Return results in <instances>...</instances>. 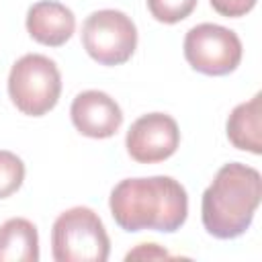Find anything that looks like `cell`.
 <instances>
[{
  "mask_svg": "<svg viewBox=\"0 0 262 262\" xmlns=\"http://www.w3.org/2000/svg\"><path fill=\"white\" fill-rule=\"evenodd\" d=\"M108 207L125 231H178L188 217L186 188L172 176L125 178L111 190Z\"/></svg>",
  "mask_w": 262,
  "mask_h": 262,
  "instance_id": "1",
  "label": "cell"
},
{
  "mask_svg": "<svg viewBox=\"0 0 262 262\" xmlns=\"http://www.w3.org/2000/svg\"><path fill=\"white\" fill-rule=\"evenodd\" d=\"M262 199V176L242 162L221 166L201 199V219L207 233L233 239L248 231Z\"/></svg>",
  "mask_w": 262,
  "mask_h": 262,
  "instance_id": "2",
  "label": "cell"
},
{
  "mask_svg": "<svg viewBox=\"0 0 262 262\" xmlns=\"http://www.w3.org/2000/svg\"><path fill=\"white\" fill-rule=\"evenodd\" d=\"M108 252V233L90 207H72L53 221L51 254L55 262H106Z\"/></svg>",
  "mask_w": 262,
  "mask_h": 262,
  "instance_id": "3",
  "label": "cell"
},
{
  "mask_svg": "<svg viewBox=\"0 0 262 262\" xmlns=\"http://www.w3.org/2000/svg\"><path fill=\"white\" fill-rule=\"evenodd\" d=\"M61 94V74L53 59L41 53H27L16 59L8 74V96L29 117L49 113Z\"/></svg>",
  "mask_w": 262,
  "mask_h": 262,
  "instance_id": "4",
  "label": "cell"
},
{
  "mask_svg": "<svg viewBox=\"0 0 262 262\" xmlns=\"http://www.w3.org/2000/svg\"><path fill=\"white\" fill-rule=\"evenodd\" d=\"M82 45L100 66H121L135 53V23L131 16L115 8L94 10L82 25Z\"/></svg>",
  "mask_w": 262,
  "mask_h": 262,
  "instance_id": "5",
  "label": "cell"
},
{
  "mask_svg": "<svg viewBox=\"0 0 262 262\" xmlns=\"http://www.w3.org/2000/svg\"><path fill=\"white\" fill-rule=\"evenodd\" d=\"M182 49L190 68L205 76L231 74L244 53L237 33L215 23H201L188 29Z\"/></svg>",
  "mask_w": 262,
  "mask_h": 262,
  "instance_id": "6",
  "label": "cell"
},
{
  "mask_svg": "<svg viewBox=\"0 0 262 262\" xmlns=\"http://www.w3.org/2000/svg\"><path fill=\"white\" fill-rule=\"evenodd\" d=\"M180 145L178 123L166 113H147L135 119L127 131V154L139 164L168 160Z\"/></svg>",
  "mask_w": 262,
  "mask_h": 262,
  "instance_id": "7",
  "label": "cell"
},
{
  "mask_svg": "<svg viewBox=\"0 0 262 262\" xmlns=\"http://www.w3.org/2000/svg\"><path fill=\"white\" fill-rule=\"evenodd\" d=\"M74 127L92 139L113 137L123 125V111L113 96L102 90L80 92L70 106Z\"/></svg>",
  "mask_w": 262,
  "mask_h": 262,
  "instance_id": "8",
  "label": "cell"
},
{
  "mask_svg": "<svg viewBox=\"0 0 262 262\" xmlns=\"http://www.w3.org/2000/svg\"><path fill=\"white\" fill-rule=\"evenodd\" d=\"M76 16L74 12L55 0H39L27 10V31L29 35L49 47H59L74 35Z\"/></svg>",
  "mask_w": 262,
  "mask_h": 262,
  "instance_id": "9",
  "label": "cell"
},
{
  "mask_svg": "<svg viewBox=\"0 0 262 262\" xmlns=\"http://www.w3.org/2000/svg\"><path fill=\"white\" fill-rule=\"evenodd\" d=\"M262 96L254 94L248 102L237 104L227 117V139L233 147L250 151L254 156L262 154Z\"/></svg>",
  "mask_w": 262,
  "mask_h": 262,
  "instance_id": "10",
  "label": "cell"
},
{
  "mask_svg": "<svg viewBox=\"0 0 262 262\" xmlns=\"http://www.w3.org/2000/svg\"><path fill=\"white\" fill-rule=\"evenodd\" d=\"M39 233L25 217L6 219L0 225V262H37Z\"/></svg>",
  "mask_w": 262,
  "mask_h": 262,
  "instance_id": "11",
  "label": "cell"
},
{
  "mask_svg": "<svg viewBox=\"0 0 262 262\" xmlns=\"http://www.w3.org/2000/svg\"><path fill=\"white\" fill-rule=\"evenodd\" d=\"M25 180V164L23 160L8 151L0 149V199L14 194Z\"/></svg>",
  "mask_w": 262,
  "mask_h": 262,
  "instance_id": "12",
  "label": "cell"
},
{
  "mask_svg": "<svg viewBox=\"0 0 262 262\" xmlns=\"http://www.w3.org/2000/svg\"><path fill=\"white\" fill-rule=\"evenodd\" d=\"M196 6V0H147L151 16L160 23L174 25L184 20Z\"/></svg>",
  "mask_w": 262,
  "mask_h": 262,
  "instance_id": "13",
  "label": "cell"
},
{
  "mask_svg": "<svg viewBox=\"0 0 262 262\" xmlns=\"http://www.w3.org/2000/svg\"><path fill=\"white\" fill-rule=\"evenodd\" d=\"M209 2L215 12H219L221 16H227V18L244 16L256 6V0H209Z\"/></svg>",
  "mask_w": 262,
  "mask_h": 262,
  "instance_id": "14",
  "label": "cell"
},
{
  "mask_svg": "<svg viewBox=\"0 0 262 262\" xmlns=\"http://www.w3.org/2000/svg\"><path fill=\"white\" fill-rule=\"evenodd\" d=\"M127 260H131V258H168V252L166 250H162L158 244H139L133 252H129L127 256H125Z\"/></svg>",
  "mask_w": 262,
  "mask_h": 262,
  "instance_id": "15",
  "label": "cell"
}]
</instances>
